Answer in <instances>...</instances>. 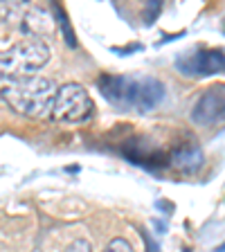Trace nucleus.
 Listing matches in <instances>:
<instances>
[{
	"mask_svg": "<svg viewBox=\"0 0 225 252\" xmlns=\"http://www.w3.org/2000/svg\"><path fill=\"white\" fill-rule=\"evenodd\" d=\"M97 88L120 110L149 113L164 99V84L149 74H101Z\"/></svg>",
	"mask_w": 225,
	"mask_h": 252,
	"instance_id": "f257e3e1",
	"label": "nucleus"
},
{
	"mask_svg": "<svg viewBox=\"0 0 225 252\" xmlns=\"http://www.w3.org/2000/svg\"><path fill=\"white\" fill-rule=\"evenodd\" d=\"M57 93L59 88L52 79L34 74L30 79L14 81V84L0 88V99L5 101L14 113H18V115L43 117L45 113L52 110Z\"/></svg>",
	"mask_w": 225,
	"mask_h": 252,
	"instance_id": "f03ea898",
	"label": "nucleus"
},
{
	"mask_svg": "<svg viewBox=\"0 0 225 252\" xmlns=\"http://www.w3.org/2000/svg\"><path fill=\"white\" fill-rule=\"evenodd\" d=\"M50 61V47L43 38L30 36L0 52V81H23L34 77Z\"/></svg>",
	"mask_w": 225,
	"mask_h": 252,
	"instance_id": "7ed1b4c3",
	"label": "nucleus"
},
{
	"mask_svg": "<svg viewBox=\"0 0 225 252\" xmlns=\"http://www.w3.org/2000/svg\"><path fill=\"white\" fill-rule=\"evenodd\" d=\"M95 104L90 99V94L81 84H65L59 88L57 97H54L50 117L54 122H63V124H79L93 117Z\"/></svg>",
	"mask_w": 225,
	"mask_h": 252,
	"instance_id": "20e7f679",
	"label": "nucleus"
},
{
	"mask_svg": "<svg viewBox=\"0 0 225 252\" xmlns=\"http://www.w3.org/2000/svg\"><path fill=\"white\" fill-rule=\"evenodd\" d=\"M176 70L192 79L225 72V47H205L185 54L176 61Z\"/></svg>",
	"mask_w": 225,
	"mask_h": 252,
	"instance_id": "39448f33",
	"label": "nucleus"
},
{
	"mask_svg": "<svg viewBox=\"0 0 225 252\" xmlns=\"http://www.w3.org/2000/svg\"><path fill=\"white\" fill-rule=\"evenodd\" d=\"M192 122L196 126H216L225 122V84H214L203 90L192 106Z\"/></svg>",
	"mask_w": 225,
	"mask_h": 252,
	"instance_id": "423d86ee",
	"label": "nucleus"
},
{
	"mask_svg": "<svg viewBox=\"0 0 225 252\" xmlns=\"http://www.w3.org/2000/svg\"><path fill=\"white\" fill-rule=\"evenodd\" d=\"M173 167L183 169V171H196L203 164V151L198 149V144L189 142V144H180L171 156Z\"/></svg>",
	"mask_w": 225,
	"mask_h": 252,
	"instance_id": "0eeeda50",
	"label": "nucleus"
},
{
	"mask_svg": "<svg viewBox=\"0 0 225 252\" xmlns=\"http://www.w3.org/2000/svg\"><path fill=\"white\" fill-rule=\"evenodd\" d=\"M104 252H135V250H133V246L126 241V239L117 236V239H113V241L104 248Z\"/></svg>",
	"mask_w": 225,
	"mask_h": 252,
	"instance_id": "6e6552de",
	"label": "nucleus"
},
{
	"mask_svg": "<svg viewBox=\"0 0 225 252\" xmlns=\"http://www.w3.org/2000/svg\"><path fill=\"white\" fill-rule=\"evenodd\" d=\"M65 252H93V246L86 239H77V241H72L65 248Z\"/></svg>",
	"mask_w": 225,
	"mask_h": 252,
	"instance_id": "1a4fd4ad",
	"label": "nucleus"
},
{
	"mask_svg": "<svg viewBox=\"0 0 225 252\" xmlns=\"http://www.w3.org/2000/svg\"><path fill=\"white\" fill-rule=\"evenodd\" d=\"M144 241H147V246H149V252H158L156 243H153V241H151V236H149V234H144Z\"/></svg>",
	"mask_w": 225,
	"mask_h": 252,
	"instance_id": "9d476101",
	"label": "nucleus"
}]
</instances>
